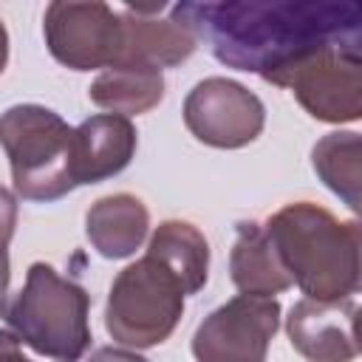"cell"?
Masks as SVG:
<instances>
[{
  "label": "cell",
  "mask_w": 362,
  "mask_h": 362,
  "mask_svg": "<svg viewBox=\"0 0 362 362\" xmlns=\"http://www.w3.org/2000/svg\"><path fill=\"white\" fill-rule=\"evenodd\" d=\"M173 23L206 40L226 68L257 74L277 88L303 59L362 40V8L354 0L178 3Z\"/></svg>",
  "instance_id": "1"
},
{
  "label": "cell",
  "mask_w": 362,
  "mask_h": 362,
  "mask_svg": "<svg viewBox=\"0 0 362 362\" xmlns=\"http://www.w3.org/2000/svg\"><path fill=\"white\" fill-rule=\"evenodd\" d=\"M266 235L308 300H345L359 288V221H339L325 206L294 201L266 221Z\"/></svg>",
  "instance_id": "2"
},
{
  "label": "cell",
  "mask_w": 362,
  "mask_h": 362,
  "mask_svg": "<svg viewBox=\"0 0 362 362\" xmlns=\"http://www.w3.org/2000/svg\"><path fill=\"white\" fill-rule=\"evenodd\" d=\"M11 334L57 362H76L90 345V297L48 263H31L25 286L3 308Z\"/></svg>",
  "instance_id": "3"
},
{
  "label": "cell",
  "mask_w": 362,
  "mask_h": 362,
  "mask_svg": "<svg viewBox=\"0 0 362 362\" xmlns=\"http://www.w3.org/2000/svg\"><path fill=\"white\" fill-rule=\"evenodd\" d=\"M0 147L11 181L25 201H57L76 189L74 127L42 105H14L0 113Z\"/></svg>",
  "instance_id": "4"
},
{
  "label": "cell",
  "mask_w": 362,
  "mask_h": 362,
  "mask_svg": "<svg viewBox=\"0 0 362 362\" xmlns=\"http://www.w3.org/2000/svg\"><path fill=\"white\" fill-rule=\"evenodd\" d=\"M184 297L178 277L144 255L116 274L105 305V328L119 345L156 348L175 331L184 314Z\"/></svg>",
  "instance_id": "5"
},
{
  "label": "cell",
  "mask_w": 362,
  "mask_h": 362,
  "mask_svg": "<svg viewBox=\"0 0 362 362\" xmlns=\"http://www.w3.org/2000/svg\"><path fill=\"white\" fill-rule=\"evenodd\" d=\"M277 328L280 303L274 297L238 294L195 328L192 356L198 362H266Z\"/></svg>",
  "instance_id": "6"
},
{
  "label": "cell",
  "mask_w": 362,
  "mask_h": 362,
  "mask_svg": "<svg viewBox=\"0 0 362 362\" xmlns=\"http://www.w3.org/2000/svg\"><path fill=\"white\" fill-rule=\"evenodd\" d=\"M280 88H288L300 107L317 122H356L362 116L359 45H334L303 59L286 74Z\"/></svg>",
  "instance_id": "7"
},
{
  "label": "cell",
  "mask_w": 362,
  "mask_h": 362,
  "mask_svg": "<svg viewBox=\"0 0 362 362\" xmlns=\"http://www.w3.org/2000/svg\"><path fill=\"white\" fill-rule=\"evenodd\" d=\"M51 57L71 71L110 68L122 45V17L107 3L54 0L42 17Z\"/></svg>",
  "instance_id": "8"
},
{
  "label": "cell",
  "mask_w": 362,
  "mask_h": 362,
  "mask_svg": "<svg viewBox=\"0 0 362 362\" xmlns=\"http://www.w3.org/2000/svg\"><path fill=\"white\" fill-rule=\"evenodd\" d=\"M184 124L201 144L238 150L263 133L266 107L246 85L226 76H209L187 93Z\"/></svg>",
  "instance_id": "9"
},
{
  "label": "cell",
  "mask_w": 362,
  "mask_h": 362,
  "mask_svg": "<svg viewBox=\"0 0 362 362\" xmlns=\"http://www.w3.org/2000/svg\"><path fill=\"white\" fill-rule=\"evenodd\" d=\"M356 303L345 300H308L291 305L286 334L291 348L308 362H354L359 354L356 339Z\"/></svg>",
  "instance_id": "10"
},
{
  "label": "cell",
  "mask_w": 362,
  "mask_h": 362,
  "mask_svg": "<svg viewBox=\"0 0 362 362\" xmlns=\"http://www.w3.org/2000/svg\"><path fill=\"white\" fill-rule=\"evenodd\" d=\"M158 6H136L119 11L122 17V45L113 65H147V68H173L192 57L198 40L173 20L150 17Z\"/></svg>",
  "instance_id": "11"
},
{
  "label": "cell",
  "mask_w": 362,
  "mask_h": 362,
  "mask_svg": "<svg viewBox=\"0 0 362 362\" xmlns=\"http://www.w3.org/2000/svg\"><path fill=\"white\" fill-rule=\"evenodd\" d=\"M136 127L116 113H96L74 127V173L76 184H99L119 175L136 156Z\"/></svg>",
  "instance_id": "12"
},
{
  "label": "cell",
  "mask_w": 362,
  "mask_h": 362,
  "mask_svg": "<svg viewBox=\"0 0 362 362\" xmlns=\"http://www.w3.org/2000/svg\"><path fill=\"white\" fill-rule=\"evenodd\" d=\"M147 229H150V212L130 192L105 195L93 201L85 215V235L90 246L107 260L130 257L144 243Z\"/></svg>",
  "instance_id": "13"
},
{
  "label": "cell",
  "mask_w": 362,
  "mask_h": 362,
  "mask_svg": "<svg viewBox=\"0 0 362 362\" xmlns=\"http://www.w3.org/2000/svg\"><path fill=\"white\" fill-rule=\"evenodd\" d=\"M229 274L240 294L272 297L291 288V277L286 274L266 229L255 221L238 223V238L229 255Z\"/></svg>",
  "instance_id": "14"
},
{
  "label": "cell",
  "mask_w": 362,
  "mask_h": 362,
  "mask_svg": "<svg viewBox=\"0 0 362 362\" xmlns=\"http://www.w3.org/2000/svg\"><path fill=\"white\" fill-rule=\"evenodd\" d=\"M88 99L116 116H139L164 99V76L147 65H110L90 82Z\"/></svg>",
  "instance_id": "15"
},
{
  "label": "cell",
  "mask_w": 362,
  "mask_h": 362,
  "mask_svg": "<svg viewBox=\"0 0 362 362\" xmlns=\"http://www.w3.org/2000/svg\"><path fill=\"white\" fill-rule=\"evenodd\" d=\"M147 255L167 266L184 294H198L209 274V243L189 221H164L156 226L147 243Z\"/></svg>",
  "instance_id": "16"
},
{
  "label": "cell",
  "mask_w": 362,
  "mask_h": 362,
  "mask_svg": "<svg viewBox=\"0 0 362 362\" xmlns=\"http://www.w3.org/2000/svg\"><path fill=\"white\" fill-rule=\"evenodd\" d=\"M311 164L322 184L337 192L351 212L362 206V141L354 130H337L322 136L311 150Z\"/></svg>",
  "instance_id": "17"
},
{
  "label": "cell",
  "mask_w": 362,
  "mask_h": 362,
  "mask_svg": "<svg viewBox=\"0 0 362 362\" xmlns=\"http://www.w3.org/2000/svg\"><path fill=\"white\" fill-rule=\"evenodd\" d=\"M14 226H17V198L6 187H0V255L8 252Z\"/></svg>",
  "instance_id": "18"
},
{
  "label": "cell",
  "mask_w": 362,
  "mask_h": 362,
  "mask_svg": "<svg viewBox=\"0 0 362 362\" xmlns=\"http://www.w3.org/2000/svg\"><path fill=\"white\" fill-rule=\"evenodd\" d=\"M88 362H150V359H144L136 351H124V348H96Z\"/></svg>",
  "instance_id": "19"
},
{
  "label": "cell",
  "mask_w": 362,
  "mask_h": 362,
  "mask_svg": "<svg viewBox=\"0 0 362 362\" xmlns=\"http://www.w3.org/2000/svg\"><path fill=\"white\" fill-rule=\"evenodd\" d=\"M0 362H31L23 354L20 339L11 331H6V328H0Z\"/></svg>",
  "instance_id": "20"
},
{
  "label": "cell",
  "mask_w": 362,
  "mask_h": 362,
  "mask_svg": "<svg viewBox=\"0 0 362 362\" xmlns=\"http://www.w3.org/2000/svg\"><path fill=\"white\" fill-rule=\"evenodd\" d=\"M8 280H11V266H8V252H6V255H0V311L6 308Z\"/></svg>",
  "instance_id": "21"
},
{
  "label": "cell",
  "mask_w": 362,
  "mask_h": 362,
  "mask_svg": "<svg viewBox=\"0 0 362 362\" xmlns=\"http://www.w3.org/2000/svg\"><path fill=\"white\" fill-rule=\"evenodd\" d=\"M6 62H8V31L0 20V74L6 71Z\"/></svg>",
  "instance_id": "22"
}]
</instances>
